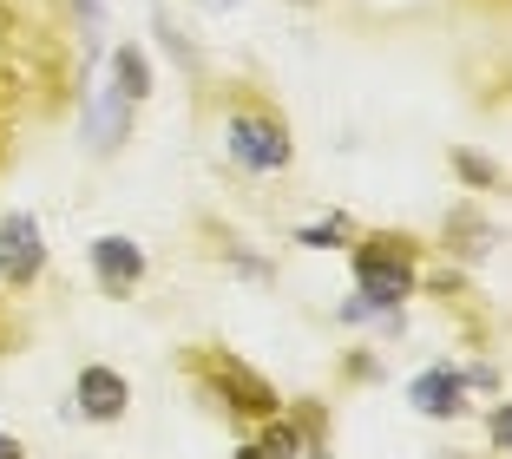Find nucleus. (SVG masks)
<instances>
[{
	"mask_svg": "<svg viewBox=\"0 0 512 459\" xmlns=\"http://www.w3.org/2000/svg\"><path fill=\"white\" fill-rule=\"evenodd\" d=\"M355 296L375 315H401V302L414 296V237H368L355 243Z\"/></svg>",
	"mask_w": 512,
	"mask_h": 459,
	"instance_id": "f257e3e1",
	"label": "nucleus"
},
{
	"mask_svg": "<svg viewBox=\"0 0 512 459\" xmlns=\"http://www.w3.org/2000/svg\"><path fill=\"white\" fill-rule=\"evenodd\" d=\"M184 368H191L197 381L211 387V400H224L230 414H250V420H270V414H283V394H276V387L263 381L256 368H243L237 355H224V348L184 355Z\"/></svg>",
	"mask_w": 512,
	"mask_h": 459,
	"instance_id": "f03ea898",
	"label": "nucleus"
},
{
	"mask_svg": "<svg viewBox=\"0 0 512 459\" xmlns=\"http://www.w3.org/2000/svg\"><path fill=\"white\" fill-rule=\"evenodd\" d=\"M230 158H237L243 171H289L296 138H289V125L276 119V112H237V119H230Z\"/></svg>",
	"mask_w": 512,
	"mask_h": 459,
	"instance_id": "7ed1b4c3",
	"label": "nucleus"
},
{
	"mask_svg": "<svg viewBox=\"0 0 512 459\" xmlns=\"http://www.w3.org/2000/svg\"><path fill=\"white\" fill-rule=\"evenodd\" d=\"M46 276V237L33 210H14V217H0V282L7 289H33Z\"/></svg>",
	"mask_w": 512,
	"mask_h": 459,
	"instance_id": "20e7f679",
	"label": "nucleus"
},
{
	"mask_svg": "<svg viewBox=\"0 0 512 459\" xmlns=\"http://www.w3.org/2000/svg\"><path fill=\"white\" fill-rule=\"evenodd\" d=\"M92 276H99V289H106L112 302H125L145 282V250H138L132 237H99L92 243Z\"/></svg>",
	"mask_w": 512,
	"mask_h": 459,
	"instance_id": "39448f33",
	"label": "nucleus"
},
{
	"mask_svg": "<svg viewBox=\"0 0 512 459\" xmlns=\"http://www.w3.org/2000/svg\"><path fill=\"white\" fill-rule=\"evenodd\" d=\"M407 400H414V414H427V420H460L467 414V374L427 368V374L407 381Z\"/></svg>",
	"mask_w": 512,
	"mask_h": 459,
	"instance_id": "423d86ee",
	"label": "nucleus"
},
{
	"mask_svg": "<svg viewBox=\"0 0 512 459\" xmlns=\"http://www.w3.org/2000/svg\"><path fill=\"white\" fill-rule=\"evenodd\" d=\"M79 414L86 420H119L125 414V400H132V387H125L119 368H79Z\"/></svg>",
	"mask_w": 512,
	"mask_h": 459,
	"instance_id": "0eeeda50",
	"label": "nucleus"
},
{
	"mask_svg": "<svg viewBox=\"0 0 512 459\" xmlns=\"http://www.w3.org/2000/svg\"><path fill=\"white\" fill-rule=\"evenodd\" d=\"M125 132H132V99H119V92L106 86L86 105V138H92V151H119Z\"/></svg>",
	"mask_w": 512,
	"mask_h": 459,
	"instance_id": "6e6552de",
	"label": "nucleus"
},
{
	"mask_svg": "<svg viewBox=\"0 0 512 459\" xmlns=\"http://www.w3.org/2000/svg\"><path fill=\"white\" fill-rule=\"evenodd\" d=\"M112 92H119V99H151V60L145 53H138V46H119V53H112Z\"/></svg>",
	"mask_w": 512,
	"mask_h": 459,
	"instance_id": "1a4fd4ad",
	"label": "nucleus"
},
{
	"mask_svg": "<svg viewBox=\"0 0 512 459\" xmlns=\"http://www.w3.org/2000/svg\"><path fill=\"white\" fill-rule=\"evenodd\" d=\"M256 446H263V459H302V453H309V440H302L289 420H276V414L263 420V440H256Z\"/></svg>",
	"mask_w": 512,
	"mask_h": 459,
	"instance_id": "9d476101",
	"label": "nucleus"
},
{
	"mask_svg": "<svg viewBox=\"0 0 512 459\" xmlns=\"http://www.w3.org/2000/svg\"><path fill=\"white\" fill-rule=\"evenodd\" d=\"M302 250H348L355 243V223L348 217H329V223H309V230H296Z\"/></svg>",
	"mask_w": 512,
	"mask_h": 459,
	"instance_id": "9b49d317",
	"label": "nucleus"
},
{
	"mask_svg": "<svg viewBox=\"0 0 512 459\" xmlns=\"http://www.w3.org/2000/svg\"><path fill=\"white\" fill-rule=\"evenodd\" d=\"M453 171H460L467 184H480V191H493V184H499V171L480 158V151H453Z\"/></svg>",
	"mask_w": 512,
	"mask_h": 459,
	"instance_id": "f8f14e48",
	"label": "nucleus"
},
{
	"mask_svg": "<svg viewBox=\"0 0 512 459\" xmlns=\"http://www.w3.org/2000/svg\"><path fill=\"white\" fill-rule=\"evenodd\" d=\"M486 433H493V446L506 453V446H512V407H493V420H486Z\"/></svg>",
	"mask_w": 512,
	"mask_h": 459,
	"instance_id": "ddd939ff",
	"label": "nucleus"
},
{
	"mask_svg": "<svg viewBox=\"0 0 512 459\" xmlns=\"http://www.w3.org/2000/svg\"><path fill=\"white\" fill-rule=\"evenodd\" d=\"M342 322H375V309H368L362 296H348V302H342Z\"/></svg>",
	"mask_w": 512,
	"mask_h": 459,
	"instance_id": "4468645a",
	"label": "nucleus"
},
{
	"mask_svg": "<svg viewBox=\"0 0 512 459\" xmlns=\"http://www.w3.org/2000/svg\"><path fill=\"white\" fill-rule=\"evenodd\" d=\"M0 459H27V446H20L14 433H0Z\"/></svg>",
	"mask_w": 512,
	"mask_h": 459,
	"instance_id": "2eb2a0df",
	"label": "nucleus"
},
{
	"mask_svg": "<svg viewBox=\"0 0 512 459\" xmlns=\"http://www.w3.org/2000/svg\"><path fill=\"white\" fill-rule=\"evenodd\" d=\"M237 459H263V446H256V440H250V446H243V453H237Z\"/></svg>",
	"mask_w": 512,
	"mask_h": 459,
	"instance_id": "dca6fc26",
	"label": "nucleus"
},
{
	"mask_svg": "<svg viewBox=\"0 0 512 459\" xmlns=\"http://www.w3.org/2000/svg\"><path fill=\"white\" fill-rule=\"evenodd\" d=\"M204 7H211V14H224V7H237V0H204Z\"/></svg>",
	"mask_w": 512,
	"mask_h": 459,
	"instance_id": "f3484780",
	"label": "nucleus"
},
{
	"mask_svg": "<svg viewBox=\"0 0 512 459\" xmlns=\"http://www.w3.org/2000/svg\"><path fill=\"white\" fill-rule=\"evenodd\" d=\"M7 335H14V322H7V315H0V348H7Z\"/></svg>",
	"mask_w": 512,
	"mask_h": 459,
	"instance_id": "a211bd4d",
	"label": "nucleus"
}]
</instances>
